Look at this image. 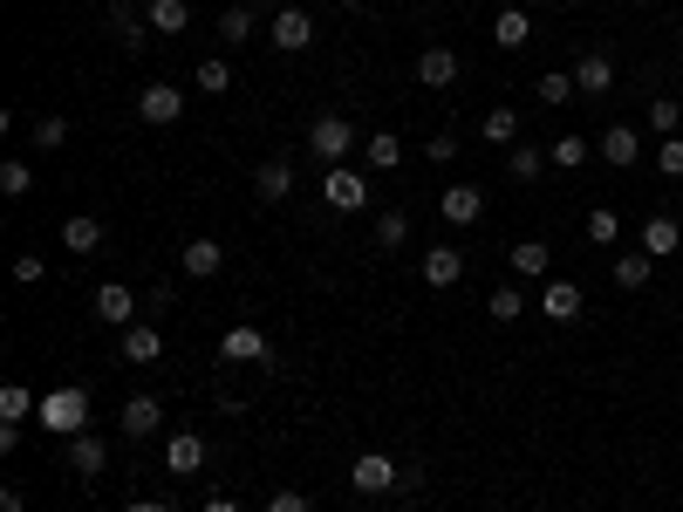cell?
<instances>
[{"label": "cell", "mask_w": 683, "mask_h": 512, "mask_svg": "<svg viewBox=\"0 0 683 512\" xmlns=\"http://www.w3.org/2000/svg\"><path fill=\"white\" fill-rule=\"evenodd\" d=\"M41 424L56 430V438H83L89 430V390H75V382H62V390H41Z\"/></svg>", "instance_id": "cell-1"}, {"label": "cell", "mask_w": 683, "mask_h": 512, "mask_svg": "<svg viewBox=\"0 0 683 512\" xmlns=\"http://www.w3.org/2000/svg\"><path fill=\"white\" fill-rule=\"evenodd\" d=\"M308 150L321 164H342L349 150H356V123H349V117H315L308 123Z\"/></svg>", "instance_id": "cell-2"}, {"label": "cell", "mask_w": 683, "mask_h": 512, "mask_svg": "<svg viewBox=\"0 0 683 512\" xmlns=\"http://www.w3.org/2000/svg\"><path fill=\"white\" fill-rule=\"evenodd\" d=\"M321 205H328V212H363V205H369V178H363V171H349V164H328Z\"/></svg>", "instance_id": "cell-3"}, {"label": "cell", "mask_w": 683, "mask_h": 512, "mask_svg": "<svg viewBox=\"0 0 683 512\" xmlns=\"http://www.w3.org/2000/svg\"><path fill=\"white\" fill-rule=\"evenodd\" d=\"M397 478H403V465H397V458L390 451H363L356 458V465H349V485H356V492H397Z\"/></svg>", "instance_id": "cell-4"}, {"label": "cell", "mask_w": 683, "mask_h": 512, "mask_svg": "<svg viewBox=\"0 0 683 512\" xmlns=\"http://www.w3.org/2000/svg\"><path fill=\"white\" fill-rule=\"evenodd\" d=\"M581 307H588L581 280H547V288H540V315H547L553 328H574V321H581Z\"/></svg>", "instance_id": "cell-5"}, {"label": "cell", "mask_w": 683, "mask_h": 512, "mask_svg": "<svg viewBox=\"0 0 683 512\" xmlns=\"http://www.w3.org/2000/svg\"><path fill=\"white\" fill-rule=\"evenodd\" d=\"M219 355H225V363H273V342L260 336V328H253V321H233V328H225V342H219Z\"/></svg>", "instance_id": "cell-6"}, {"label": "cell", "mask_w": 683, "mask_h": 512, "mask_svg": "<svg viewBox=\"0 0 683 512\" xmlns=\"http://www.w3.org/2000/svg\"><path fill=\"white\" fill-rule=\"evenodd\" d=\"M595 158L615 164V171H636V164H643V137L629 131V123H609V131H601V144H595Z\"/></svg>", "instance_id": "cell-7"}, {"label": "cell", "mask_w": 683, "mask_h": 512, "mask_svg": "<svg viewBox=\"0 0 683 512\" xmlns=\"http://www.w3.org/2000/svg\"><path fill=\"white\" fill-rule=\"evenodd\" d=\"M267 41L281 48V56H301V48H315V21L301 8H281V14H273V28H267Z\"/></svg>", "instance_id": "cell-8"}, {"label": "cell", "mask_w": 683, "mask_h": 512, "mask_svg": "<svg viewBox=\"0 0 683 512\" xmlns=\"http://www.w3.org/2000/svg\"><path fill=\"white\" fill-rule=\"evenodd\" d=\"M137 117H144V123H179V117H185V89L144 83V89H137Z\"/></svg>", "instance_id": "cell-9"}, {"label": "cell", "mask_w": 683, "mask_h": 512, "mask_svg": "<svg viewBox=\"0 0 683 512\" xmlns=\"http://www.w3.org/2000/svg\"><path fill=\"white\" fill-rule=\"evenodd\" d=\"M568 75H574V89H581V96H609V89H615V56H601V48H588V56H581Z\"/></svg>", "instance_id": "cell-10"}, {"label": "cell", "mask_w": 683, "mask_h": 512, "mask_svg": "<svg viewBox=\"0 0 683 512\" xmlns=\"http://www.w3.org/2000/svg\"><path fill=\"white\" fill-rule=\"evenodd\" d=\"M96 321L103 328H131L137 321V294L123 288V280H103V288H96Z\"/></svg>", "instance_id": "cell-11"}, {"label": "cell", "mask_w": 683, "mask_h": 512, "mask_svg": "<svg viewBox=\"0 0 683 512\" xmlns=\"http://www.w3.org/2000/svg\"><path fill=\"white\" fill-rule=\"evenodd\" d=\"M438 212H444V225H459V233H465V225L486 219V192H478V185H451L438 198Z\"/></svg>", "instance_id": "cell-12"}, {"label": "cell", "mask_w": 683, "mask_h": 512, "mask_svg": "<svg viewBox=\"0 0 683 512\" xmlns=\"http://www.w3.org/2000/svg\"><path fill=\"white\" fill-rule=\"evenodd\" d=\"M676 246H683V219L676 212H649L643 219V253H649V260H670Z\"/></svg>", "instance_id": "cell-13"}, {"label": "cell", "mask_w": 683, "mask_h": 512, "mask_svg": "<svg viewBox=\"0 0 683 512\" xmlns=\"http://www.w3.org/2000/svg\"><path fill=\"white\" fill-rule=\"evenodd\" d=\"M164 465L179 478H198V472H206V430H179V438L164 444Z\"/></svg>", "instance_id": "cell-14"}, {"label": "cell", "mask_w": 683, "mask_h": 512, "mask_svg": "<svg viewBox=\"0 0 683 512\" xmlns=\"http://www.w3.org/2000/svg\"><path fill=\"white\" fill-rule=\"evenodd\" d=\"M417 83H424V89H451V83H459V56L431 41V48L417 56Z\"/></svg>", "instance_id": "cell-15"}, {"label": "cell", "mask_w": 683, "mask_h": 512, "mask_svg": "<svg viewBox=\"0 0 683 512\" xmlns=\"http://www.w3.org/2000/svg\"><path fill=\"white\" fill-rule=\"evenodd\" d=\"M158 424H164V403L158 397H131V403H123V438H131V444H144Z\"/></svg>", "instance_id": "cell-16"}, {"label": "cell", "mask_w": 683, "mask_h": 512, "mask_svg": "<svg viewBox=\"0 0 683 512\" xmlns=\"http://www.w3.org/2000/svg\"><path fill=\"white\" fill-rule=\"evenodd\" d=\"M69 465L96 485V478H103V465H110V444L96 438V430H83V438H69Z\"/></svg>", "instance_id": "cell-17"}, {"label": "cell", "mask_w": 683, "mask_h": 512, "mask_svg": "<svg viewBox=\"0 0 683 512\" xmlns=\"http://www.w3.org/2000/svg\"><path fill=\"white\" fill-rule=\"evenodd\" d=\"M459 273H465L459 246H431V253H424V288H459Z\"/></svg>", "instance_id": "cell-18"}, {"label": "cell", "mask_w": 683, "mask_h": 512, "mask_svg": "<svg viewBox=\"0 0 683 512\" xmlns=\"http://www.w3.org/2000/svg\"><path fill=\"white\" fill-rule=\"evenodd\" d=\"M505 267H513V280H547L553 253H547V240H520L513 253H505Z\"/></svg>", "instance_id": "cell-19"}, {"label": "cell", "mask_w": 683, "mask_h": 512, "mask_svg": "<svg viewBox=\"0 0 683 512\" xmlns=\"http://www.w3.org/2000/svg\"><path fill=\"white\" fill-rule=\"evenodd\" d=\"M144 21H150V35H185L192 28V0H150Z\"/></svg>", "instance_id": "cell-20"}, {"label": "cell", "mask_w": 683, "mask_h": 512, "mask_svg": "<svg viewBox=\"0 0 683 512\" xmlns=\"http://www.w3.org/2000/svg\"><path fill=\"white\" fill-rule=\"evenodd\" d=\"M253 192H260L267 205H281V198L294 192V164H288V158H267L260 171H253Z\"/></svg>", "instance_id": "cell-21"}, {"label": "cell", "mask_w": 683, "mask_h": 512, "mask_svg": "<svg viewBox=\"0 0 683 512\" xmlns=\"http://www.w3.org/2000/svg\"><path fill=\"white\" fill-rule=\"evenodd\" d=\"M158 355H164V336H158L150 321H131V328H123V363H158Z\"/></svg>", "instance_id": "cell-22"}, {"label": "cell", "mask_w": 683, "mask_h": 512, "mask_svg": "<svg viewBox=\"0 0 683 512\" xmlns=\"http://www.w3.org/2000/svg\"><path fill=\"white\" fill-rule=\"evenodd\" d=\"M492 41L499 48H526V41H534V8H505L492 21Z\"/></svg>", "instance_id": "cell-23"}, {"label": "cell", "mask_w": 683, "mask_h": 512, "mask_svg": "<svg viewBox=\"0 0 683 512\" xmlns=\"http://www.w3.org/2000/svg\"><path fill=\"white\" fill-rule=\"evenodd\" d=\"M609 273H615V288H622V294H636V288H649L656 260H649V253L636 246V253H615V267H609Z\"/></svg>", "instance_id": "cell-24"}, {"label": "cell", "mask_w": 683, "mask_h": 512, "mask_svg": "<svg viewBox=\"0 0 683 512\" xmlns=\"http://www.w3.org/2000/svg\"><path fill=\"white\" fill-rule=\"evenodd\" d=\"M540 171H547V150L540 144H513V150H505V178H513V185H534Z\"/></svg>", "instance_id": "cell-25"}, {"label": "cell", "mask_w": 683, "mask_h": 512, "mask_svg": "<svg viewBox=\"0 0 683 512\" xmlns=\"http://www.w3.org/2000/svg\"><path fill=\"white\" fill-rule=\"evenodd\" d=\"M179 267H185L192 280H212V273L225 267V253H219V240H192V246L179 253Z\"/></svg>", "instance_id": "cell-26"}, {"label": "cell", "mask_w": 683, "mask_h": 512, "mask_svg": "<svg viewBox=\"0 0 683 512\" xmlns=\"http://www.w3.org/2000/svg\"><path fill=\"white\" fill-rule=\"evenodd\" d=\"M62 246H69V253H96V246H103V219H96V212H75V219L62 225Z\"/></svg>", "instance_id": "cell-27"}, {"label": "cell", "mask_w": 683, "mask_h": 512, "mask_svg": "<svg viewBox=\"0 0 683 512\" xmlns=\"http://www.w3.org/2000/svg\"><path fill=\"white\" fill-rule=\"evenodd\" d=\"M478 137H486V144H513L520 137V110H513V102L486 110V117H478Z\"/></svg>", "instance_id": "cell-28"}, {"label": "cell", "mask_w": 683, "mask_h": 512, "mask_svg": "<svg viewBox=\"0 0 683 512\" xmlns=\"http://www.w3.org/2000/svg\"><path fill=\"white\" fill-rule=\"evenodd\" d=\"M403 240H411V212H403V205H383V212H376V246L397 253Z\"/></svg>", "instance_id": "cell-29"}, {"label": "cell", "mask_w": 683, "mask_h": 512, "mask_svg": "<svg viewBox=\"0 0 683 512\" xmlns=\"http://www.w3.org/2000/svg\"><path fill=\"white\" fill-rule=\"evenodd\" d=\"M588 158H595V150H588V137H574V131L547 144V164H553V171H581Z\"/></svg>", "instance_id": "cell-30"}, {"label": "cell", "mask_w": 683, "mask_h": 512, "mask_svg": "<svg viewBox=\"0 0 683 512\" xmlns=\"http://www.w3.org/2000/svg\"><path fill=\"white\" fill-rule=\"evenodd\" d=\"M110 21H117V41H123V48H144V41H150V21H137L131 0H110Z\"/></svg>", "instance_id": "cell-31"}, {"label": "cell", "mask_w": 683, "mask_h": 512, "mask_svg": "<svg viewBox=\"0 0 683 512\" xmlns=\"http://www.w3.org/2000/svg\"><path fill=\"white\" fill-rule=\"evenodd\" d=\"M28 410H35L28 382H0V424H28Z\"/></svg>", "instance_id": "cell-32"}, {"label": "cell", "mask_w": 683, "mask_h": 512, "mask_svg": "<svg viewBox=\"0 0 683 512\" xmlns=\"http://www.w3.org/2000/svg\"><path fill=\"white\" fill-rule=\"evenodd\" d=\"M615 240H622L615 205H588V246H615Z\"/></svg>", "instance_id": "cell-33"}, {"label": "cell", "mask_w": 683, "mask_h": 512, "mask_svg": "<svg viewBox=\"0 0 683 512\" xmlns=\"http://www.w3.org/2000/svg\"><path fill=\"white\" fill-rule=\"evenodd\" d=\"M486 315H492L499 328H513V321L526 315V294H520V288H492V301H486Z\"/></svg>", "instance_id": "cell-34"}, {"label": "cell", "mask_w": 683, "mask_h": 512, "mask_svg": "<svg viewBox=\"0 0 683 512\" xmlns=\"http://www.w3.org/2000/svg\"><path fill=\"white\" fill-rule=\"evenodd\" d=\"M363 150H369V171H397V164H403V144H397V131H376Z\"/></svg>", "instance_id": "cell-35"}, {"label": "cell", "mask_w": 683, "mask_h": 512, "mask_svg": "<svg viewBox=\"0 0 683 512\" xmlns=\"http://www.w3.org/2000/svg\"><path fill=\"white\" fill-rule=\"evenodd\" d=\"M649 131H656V137H676V131H683V102H676V96H656V102H649Z\"/></svg>", "instance_id": "cell-36"}, {"label": "cell", "mask_w": 683, "mask_h": 512, "mask_svg": "<svg viewBox=\"0 0 683 512\" xmlns=\"http://www.w3.org/2000/svg\"><path fill=\"white\" fill-rule=\"evenodd\" d=\"M192 83H198V96H225V89H233V69H225L219 56H206V62H198V75H192Z\"/></svg>", "instance_id": "cell-37"}, {"label": "cell", "mask_w": 683, "mask_h": 512, "mask_svg": "<svg viewBox=\"0 0 683 512\" xmlns=\"http://www.w3.org/2000/svg\"><path fill=\"white\" fill-rule=\"evenodd\" d=\"M0 192H8V198H28V192H35L28 158H8V164H0Z\"/></svg>", "instance_id": "cell-38"}, {"label": "cell", "mask_w": 683, "mask_h": 512, "mask_svg": "<svg viewBox=\"0 0 683 512\" xmlns=\"http://www.w3.org/2000/svg\"><path fill=\"white\" fill-rule=\"evenodd\" d=\"M540 102H547V110H561V102H574L581 89H574V75H561V69H553V75H540V89H534Z\"/></svg>", "instance_id": "cell-39"}, {"label": "cell", "mask_w": 683, "mask_h": 512, "mask_svg": "<svg viewBox=\"0 0 683 512\" xmlns=\"http://www.w3.org/2000/svg\"><path fill=\"white\" fill-rule=\"evenodd\" d=\"M28 137H35V150H62L69 144V117H35Z\"/></svg>", "instance_id": "cell-40"}, {"label": "cell", "mask_w": 683, "mask_h": 512, "mask_svg": "<svg viewBox=\"0 0 683 512\" xmlns=\"http://www.w3.org/2000/svg\"><path fill=\"white\" fill-rule=\"evenodd\" d=\"M246 35H253V14L246 8H225L219 14V41H246Z\"/></svg>", "instance_id": "cell-41"}, {"label": "cell", "mask_w": 683, "mask_h": 512, "mask_svg": "<svg viewBox=\"0 0 683 512\" xmlns=\"http://www.w3.org/2000/svg\"><path fill=\"white\" fill-rule=\"evenodd\" d=\"M656 171H663V178H683V137H663V144H656Z\"/></svg>", "instance_id": "cell-42"}, {"label": "cell", "mask_w": 683, "mask_h": 512, "mask_svg": "<svg viewBox=\"0 0 683 512\" xmlns=\"http://www.w3.org/2000/svg\"><path fill=\"white\" fill-rule=\"evenodd\" d=\"M14 280H21V288H35V280H41V253H14Z\"/></svg>", "instance_id": "cell-43"}, {"label": "cell", "mask_w": 683, "mask_h": 512, "mask_svg": "<svg viewBox=\"0 0 683 512\" xmlns=\"http://www.w3.org/2000/svg\"><path fill=\"white\" fill-rule=\"evenodd\" d=\"M424 158H431V164H451V158H459V137H431V150H424Z\"/></svg>", "instance_id": "cell-44"}, {"label": "cell", "mask_w": 683, "mask_h": 512, "mask_svg": "<svg viewBox=\"0 0 683 512\" xmlns=\"http://www.w3.org/2000/svg\"><path fill=\"white\" fill-rule=\"evenodd\" d=\"M267 512H308V499H301V492H273Z\"/></svg>", "instance_id": "cell-45"}, {"label": "cell", "mask_w": 683, "mask_h": 512, "mask_svg": "<svg viewBox=\"0 0 683 512\" xmlns=\"http://www.w3.org/2000/svg\"><path fill=\"white\" fill-rule=\"evenodd\" d=\"M0 512H28V492H21V485H0Z\"/></svg>", "instance_id": "cell-46"}, {"label": "cell", "mask_w": 683, "mask_h": 512, "mask_svg": "<svg viewBox=\"0 0 683 512\" xmlns=\"http://www.w3.org/2000/svg\"><path fill=\"white\" fill-rule=\"evenodd\" d=\"M123 512H179V505H164V499H131Z\"/></svg>", "instance_id": "cell-47"}, {"label": "cell", "mask_w": 683, "mask_h": 512, "mask_svg": "<svg viewBox=\"0 0 683 512\" xmlns=\"http://www.w3.org/2000/svg\"><path fill=\"white\" fill-rule=\"evenodd\" d=\"M206 512H240V499H206Z\"/></svg>", "instance_id": "cell-48"}, {"label": "cell", "mask_w": 683, "mask_h": 512, "mask_svg": "<svg viewBox=\"0 0 683 512\" xmlns=\"http://www.w3.org/2000/svg\"><path fill=\"white\" fill-rule=\"evenodd\" d=\"M342 8H369V0H342Z\"/></svg>", "instance_id": "cell-49"}, {"label": "cell", "mask_w": 683, "mask_h": 512, "mask_svg": "<svg viewBox=\"0 0 683 512\" xmlns=\"http://www.w3.org/2000/svg\"><path fill=\"white\" fill-rule=\"evenodd\" d=\"M629 8H649V0H629Z\"/></svg>", "instance_id": "cell-50"}, {"label": "cell", "mask_w": 683, "mask_h": 512, "mask_svg": "<svg viewBox=\"0 0 683 512\" xmlns=\"http://www.w3.org/2000/svg\"><path fill=\"white\" fill-rule=\"evenodd\" d=\"M424 8H444V0H424Z\"/></svg>", "instance_id": "cell-51"}, {"label": "cell", "mask_w": 683, "mask_h": 512, "mask_svg": "<svg viewBox=\"0 0 683 512\" xmlns=\"http://www.w3.org/2000/svg\"><path fill=\"white\" fill-rule=\"evenodd\" d=\"M526 8H547V0H526Z\"/></svg>", "instance_id": "cell-52"}]
</instances>
